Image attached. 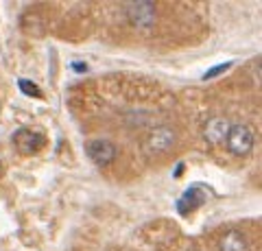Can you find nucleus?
I'll return each instance as SVG.
<instances>
[{"instance_id": "nucleus-1", "label": "nucleus", "mask_w": 262, "mask_h": 251, "mask_svg": "<svg viewBox=\"0 0 262 251\" xmlns=\"http://www.w3.org/2000/svg\"><path fill=\"white\" fill-rule=\"evenodd\" d=\"M253 144H256V135H253V129L245 123H234L229 125V131L225 135V147L229 149V153L236 157H247L253 151Z\"/></svg>"}, {"instance_id": "nucleus-2", "label": "nucleus", "mask_w": 262, "mask_h": 251, "mask_svg": "<svg viewBox=\"0 0 262 251\" xmlns=\"http://www.w3.org/2000/svg\"><path fill=\"white\" fill-rule=\"evenodd\" d=\"M125 13L136 29H149L158 18V7L153 3H129L125 5Z\"/></svg>"}, {"instance_id": "nucleus-3", "label": "nucleus", "mask_w": 262, "mask_h": 251, "mask_svg": "<svg viewBox=\"0 0 262 251\" xmlns=\"http://www.w3.org/2000/svg\"><path fill=\"white\" fill-rule=\"evenodd\" d=\"M85 153L96 166H107L116 157V147L105 138H96V140H90L85 144Z\"/></svg>"}, {"instance_id": "nucleus-4", "label": "nucleus", "mask_w": 262, "mask_h": 251, "mask_svg": "<svg viewBox=\"0 0 262 251\" xmlns=\"http://www.w3.org/2000/svg\"><path fill=\"white\" fill-rule=\"evenodd\" d=\"M175 140H177V135H175L173 129L162 125V127L151 129V133L146 135V149L151 153H164L173 147Z\"/></svg>"}, {"instance_id": "nucleus-5", "label": "nucleus", "mask_w": 262, "mask_h": 251, "mask_svg": "<svg viewBox=\"0 0 262 251\" xmlns=\"http://www.w3.org/2000/svg\"><path fill=\"white\" fill-rule=\"evenodd\" d=\"M44 142H46L44 135L31 131V129H20V131H15V135H13V144L22 155H33V153H37L44 147Z\"/></svg>"}, {"instance_id": "nucleus-6", "label": "nucleus", "mask_w": 262, "mask_h": 251, "mask_svg": "<svg viewBox=\"0 0 262 251\" xmlns=\"http://www.w3.org/2000/svg\"><path fill=\"white\" fill-rule=\"evenodd\" d=\"M229 131V120L227 118H210L206 125H203V138L210 142V144H221L225 142V135Z\"/></svg>"}, {"instance_id": "nucleus-7", "label": "nucleus", "mask_w": 262, "mask_h": 251, "mask_svg": "<svg viewBox=\"0 0 262 251\" xmlns=\"http://www.w3.org/2000/svg\"><path fill=\"white\" fill-rule=\"evenodd\" d=\"M203 203H206V194L199 188H188L182 197L177 199V210L182 214H188V212H192V210H199Z\"/></svg>"}, {"instance_id": "nucleus-8", "label": "nucleus", "mask_w": 262, "mask_h": 251, "mask_svg": "<svg viewBox=\"0 0 262 251\" xmlns=\"http://www.w3.org/2000/svg\"><path fill=\"white\" fill-rule=\"evenodd\" d=\"M219 249L221 251H249V242L241 232L232 230V232H227L225 236L221 238Z\"/></svg>"}, {"instance_id": "nucleus-9", "label": "nucleus", "mask_w": 262, "mask_h": 251, "mask_svg": "<svg viewBox=\"0 0 262 251\" xmlns=\"http://www.w3.org/2000/svg\"><path fill=\"white\" fill-rule=\"evenodd\" d=\"M18 87H20V92H24L27 96H33V99H42V92L35 87V83H31V81H27V79H20L18 81Z\"/></svg>"}, {"instance_id": "nucleus-10", "label": "nucleus", "mask_w": 262, "mask_h": 251, "mask_svg": "<svg viewBox=\"0 0 262 251\" xmlns=\"http://www.w3.org/2000/svg\"><path fill=\"white\" fill-rule=\"evenodd\" d=\"M229 68H232V61H225V63H221V66H214L210 72H206V75H203V79L208 81V79H212V77H219V75H223V72L229 70Z\"/></svg>"}, {"instance_id": "nucleus-11", "label": "nucleus", "mask_w": 262, "mask_h": 251, "mask_svg": "<svg viewBox=\"0 0 262 251\" xmlns=\"http://www.w3.org/2000/svg\"><path fill=\"white\" fill-rule=\"evenodd\" d=\"M72 68H77V72H85V63L75 61V63H72Z\"/></svg>"}, {"instance_id": "nucleus-12", "label": "nucleus", "mask_w": 262, "mask_h": 251, "mask_svg": "<svg viewBox=\"0 0 262 251\" xmlns=\"http://www.w3.org/2000/svg\"><path fill=\"white\" fill-rule=\"evenodd\" d=\"M0 175H3V162H0Z\"/></svg>"}, {"instance_id": "nucleus-13", "label": "nucleus", "mask_w": 262, "mask_h": 251, "mask_svg": "<svg viewBox=\"0 0 262 251\" xmlns=\"http://www.w3.org/2000/svg\"><path fill=\"white\" fill-rule=\"evenodd\" d=\"M190 251H199V249H190Z\"/></svg>"}]
</instances>
